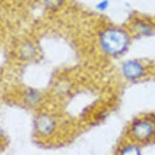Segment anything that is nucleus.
<instances>
[{
	"mask_svg": "<svg viewBox=\"0 0 155 155\" xmlns=\"http://www.w3.org/2000/svg\"><path fill=\"white\" fill-rule=\"evenodd\" d=\"M101 42L104 49L110 54H117L122 51L127 45V37L120 31L110 30L102 36Z\"/></svg>",
	"mask_w": 155,
	"mask_h": 155,
	"instance_id": "f257e3e1",
	"label": "nucleus"
},
{
	"mask_svg": "<svg viewBox=\"0 0 155 155\" xmlns=\"http://www.w3.org/2000/svg\"><path fill=\"white\" fill-rule=\"evenodd\" d=\"M154 131L153 124L148 120H140L136 122L131 129L134 136L139 140H145L151 137Z\"/></svg>",
	"mask_w": 155,
	"mask_h": 155,
	"instance_id": "f03ea898",
	"label": "nucleus"
},
{
	"mask_svg": "<svg viewBox=\"0 0 155 155\" xmlns=\"http://www.w3.org/2000/svg\"><path fill=\"white\" fill-rule=\"evenodd\" d=\"M123 71L126 77L130 79H136L142 74L143 69L139 63L134 61H128L124 65Z\"/></svg>",
	"mask_w": 155,
	"mask_h": 155,
	"instance_id": "7ed1b4c3",
	"label": "nucleus"
},
{
	"mask_svg": "<svg viewBox=\"0 0 155 155\" xmlns=\"http://www.w3.org/2000/svg\"><path fill=\"white\" fill-rule=\"evenodd\" d=\"M38 125L39 130L44 133L50 131L53 127V124L52 121L46 117L40 119L38 122Z\"/></svg>",
	"mask_w": 155,
	"mask_h": 155,
	"instance_id": "20e7f679",
	"label": "nucleus"
},
{
	"mask_svg": "<svg viewBox=\"0 0 155 155\" xmlns=\"http://www.w3.org/2000/svg\"><path fill=\"white\" fill-rule=\"evenodd\" d=\"M120 155H140L139 150L134 146H128L120 153Z\"/></svg>",
	"mask_w": 155,
	"mask_h": 155,
	"instance_id": "39448f33",
	"label": "nucleus"
},
{
	"mask_svg": "<svg viewBox=\"0 0 155 155\" xmlns=\"http://www.w3.org/2000/svg\"><path fill=\"white\" fill-rule=\"evenodd\" d=\"M63 0H45V4L50 8H56L59 6Z\"/></svg>",
	"mask_w": 155,
	"mask_h": 155,
	"instance_id": "423d86ee",
	"label": "nucleus"
},
{
	"mask_svg": "<svg viewBox=\"0 0 155 155\" xmlns=\"http://www.w3.org/2000/svg\"><path fill=\"white\" fill-rule=\"evenodd\" d=\"M108 5V1L107 0L101 2H100L97 5V8L101 10H105Z\"/></svg>",
	"mask_w": 155,
	"mask_h": 155,
	"instance_id": "0eeeda50",
	"label": "nucleus"
}]
</instances>
